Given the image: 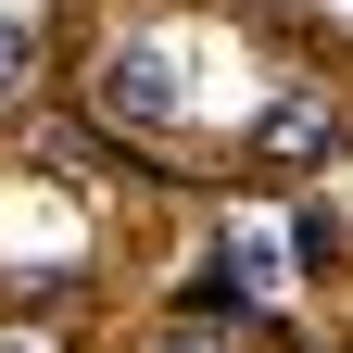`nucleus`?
<instances>
[{
	"instance_id": "obj_3",
	"label": "nucleus",
	"mask_w": 353,
	"mask_h": 353,
	"mask_svg": "<svg viewBox=\"0 0 353 353\" xmlns=\"http://www.w3.org/2000/svg\"><path fill=\"white\" fill-rule=\"evenodd\" d=\"M290 252H303V265H328V252H341V214H328V202H303V228H290Z\"/></svg>"
},
{
	"instance_id": "obj_4",
	"label": "nucleus",
	"mask_w": 353,
	"mask_h": 353,
	"mask_svg": "<svg viewBox=\"0 0 353 353\" xmlns=\"http://www.w3.org/2000/svg\"><path fill=\"white\" fill-rule=\"evenodd\" d=\"M26 63H38V26H26V13H0V76H26Z\"/></svg>"
},
{
	"instance_id": "obj_2",
	"label": "nucleus",
	"mask_w": 353,
	"mask_h": 353,
	"mask_svg": "<svg viewBox=\"0 0 353 353\" xmlns=\"http://www.w3.org/2000/svg\"><path fill=\"white\" fill-rule=\"evenodd\" d=\"M328 152H341V126H328L316 101H278V114L252 126V164H265V176H303V164H328Z\"/></svg>"
},
{
	"instance_id": "obj_1",
	"label": "nucleus",
	"mask_w": 353,
	"mask_h": 353,
	"mask_svg": "<svg viewBox=\"0 0 353 353\" xmlns=\"http://www.w3.org/2000/svg\"><path fill=\"white\" fill-rule=\"evenodd\" d=\"M101 114L114 126H190V63L164 38H114L101 51Z\"/></svg>"
}]
</instances>
